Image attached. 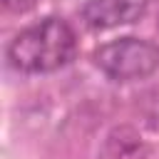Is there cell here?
Instances as JSON below:
<instances>
[{
	"mask_svg": "<svg viewBox=\"0 0 159 159\" xmlns=\"http://www.w3.org/2000/svg\"><path fill=\"white\" fill-rule=\"evenodd\" d=\"M77 52L75 30L60 17H45L12 37L7 45V60L15 70L27 75L55 72L72 62Z\"/></svg>",
	"mask_w": 159,
	"mask_h": 159,
	"instance_id": "cell-1",
	"label": "cell"
},
{
	"mask_svg": "<svg viewBox=\"0 0 159 159\" xmlns=\"http://www.w3.org/2000/svg\"><path fill=\"white\" fill-rule=\"evenodd\" d=\"M94 65L114 82L144 80L159 67V47L139 37H119L94 50Z\"/></svg>",
	"mask_w": 159,
	"mask_h": 159,
	"instance_id": "cell-2",
	"label": "cell"
},
{
	"mask_svg": "<svg viewBox=\"0 0 159 159\" xmlns=\"http://www.w3.org/2000/svg\"><path fill=\"white\" fill-rule=\"evenodd\" d=\"M149 7V0H89L82 7V20L92 30H109L137 22Z\"/></svg>",
	"mask_w": 159,
	"mask_h": 159,
	"instance_id": "cell-3",
	"label": "cell"
},
{
	"mask_svg": "<svg viewBox=\"0 0 159 159\" xmlns=\"http://www.w3.org/2000/svg\"><path fill=\"white\" fill-rule=\"evenodd\" d=\"M35 2H37V0H2V5H5L7 10H12V12H25V10H30Z\"/></svg>",
	"mask_w": 159,
	"mask_h": 159,
	"instance_id": "cell-4",
	"label": "cell"
}]
</instances>
